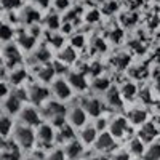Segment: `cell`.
<instances>
[{"label":"cell","instance_id":"7c38bea8","mask_svg":"<svg viewBox=\"0 0 160 160\" xmlns=\"http://www.w3.org/2000/svg\"><path fill=\"white\" fill-rule=\"evenodd\" d=\"M64 154L69 160H77L83 154V142H80L78 139H74V141L68 142L66 148H64Z\"/></svg>","mask_w":160,"mask_h":160},{"label":"cell","instance_id":"1f68e13d","mask_svg":"<svg viewBox=\"0 0 160 160\" xmlns=\"http://www.w3.org/2000/svg\"><path fill=\"white\" fill-rule=\"evenodd\" d=\"M37 59L42 61V62H47V61L50 59V51H48L47 48L38 50V51H37Z\"/></svg>","mask_w":160,"mask_h":160},{"label":"cell","instance_id":"4316f807","mask_svg":"<svg viewBox=\"0 0 160 160\" xmlns=\"http://www.w3.org/2000/svg\"><path fill=\"white\" fill-rule=\"evenodd\" d=\"M26 77H28V75H26V71L19 69V71H15V72L10 75V82H11L13 85H21V83L24 82Z\"/></svg>","mask_w":160,"mask_h":160},{"label":"cell","instance_id":"836d02e7","mask_svg":"<svg viewBox=\"0 0 160 160\" xmlns=\"http://www.w3.org/2000/svg\"><path fill=\"white\" fill-rule=\"evenodd\" d=\"M106 125H108V120H106L104 117H98V120H96V130L98 131H104V128H106Z\"/></svg>","mask_w":160,"mask_h":160},{"label":"cell","instance_id":"52a82bcc","mask_svg":"<svg viewBox=\"0 0 160 160\" xmlns=\"http://www.w3.org/2000/svg\"><path fill=\"white\" fill-rule=\"evenodd\" d=\"M82 108L85 109V112L91 117H101L102 114V109H104V104L101 99L98 98H85L83 104H82Z\"/></svg>","mask_w":160,"mask_h":160},{"label":"cell","instance_id":"ab89813d","mask_svg":"<svg viewBox=\"0 0 160 160\" xmlns=\"http://www.w3.org/2000/svg\"><path fill=\"white\" fill-rule=\"evenodd\" d=\"M51 43L55 45L56 48H59V47L62 45V37H59V35H56V37H53V38H51Z\"/></svg>","mask_w":160,"mask_h":160},{"label":"cell","instance_id":"ee69618b","mask_svg":"<svg viewBox=\"0 0 160 160\" xmlns=\"http://www.w3.org/2000/svg\"><path fill=\"white\" fill-rule=\"evenodd\" d=\"M48 2H50V0H37V3H40L42 7H47V5H48Z\"/></svg>","mask_w":160,"mask_h":160},{"label":"cell","instance_id":"9c48e42d","mask_svg":"<svg viewBox=\"0 0 160 160\" xmlns=\"http://www.w3.org/2000/svg\"><path fill=\"white\" fill-rule=\"evenodd\" d=\"M87 112H85V109L82 108V106H75V108H72L71 111H69V122H71V125L72 127H85V123H87Z\"/></svg>","mask_w":160,"mask_h":160},{"label":"cell","instance_id":"9a60e30c","mask_svg":"<svg viewBox=\"0 0 160 160\" xmlns=\"http://www.w3.org/2000/svg\"><path fill=\"white\" fill-rule=\"evenodd\" d=\"M75 139V131H74V127L72 125H62L61 128H58V133H56V141L59 142H71Z\"/></svg>","mask_w":160,"mask_h":160},{"label":"cell","instance_id":"5b68a950","mask_svg":"<svg viewBox=\"0 0 160 160\" xmlns=\"http://www.w3.org/2000/svg\"><path fill=\"white\" fill-rule=\"evenodd\" d=\"M43 114L48 117V118H58V117H66L68 115V109L66 106L62 104V101H50L45 104L43 108Z\"/></svg>","mask_w":160,"mask_h":160},{"label":"cell","instance_id":"f35d334b","mask_svg":"<svg viewBox=\"0 0 160 160\" xmlns=\"http://www.w3.org/2000/svg\"><path fill=\"white\" fill-rule=\"evenodd\" d=\"M72 45H75V47H82V45H83V37H82V35L74 37V38H72Z\"/></svg>","mask_w":160,"mask_h":160},{"label":"cell","instance_id":"603a6c76","mask_svg":"<svg viewBox=\"0 0 160 160\" xmlns=\"http://www.w3.org/2000/svg\"><path fill=\"white\" fill-rule=\"evenodd\" d=\"M5 109L8 114H16L21 111V101L15 96V95H11L7 101H5Z\"/></svg>","mask_w":160,"mask_h":160},{"label":"cell","instance_id":"cb8c5ba5","mask_svg":"<svg viewBox=\"0 0 160 160\" xmlns=\"http://www.w3.org/2000/svg\"><path fill=\"white\" fill-rule=\"evenodd\" d=\"M13 128L11 118L7 115H0V136H7Z\"/></svg>","mask_w":160,"mask_h":160},{"label":"cell","instance_id":"44dd1931","mask_svg":"<svg viewBox=\"0 0 160 160\" xmlns=\"http://www.w3.org/2000/svg\"><path fill=\"white\" fill-rule=\"evenodd\" d=\"M112 85H111V80L108 78V77H96L95 80H93V83H91V88L93 90H96V91H108L109 88H111Z\"/></svg>","mask_w":160,"mask_h":160},{"label":"cell","instance_id":"74e56055","mask_svg":"<svg viewBox=\"0 0 160 160\" xmlns=\"http://www.w3.org/2000/svg\"><path fill=\"white\" fill-rule=\"evenodd\" d=\"M53 68H55V72H56V74H62V72L66 71V66H62L59 61H56L55 64H53Z\"/></svg>","mask_w":160,"mask_h":160},{"label":"cell","instance_id":"d6a6232c","mask_svg":"<svg viewBox=\"0 0 160 160\" xmlns=\"http://www.w3.org/2000/svg\"><path fill=\"white\" fill-rule=\"evenodd\" d=\"M48 28H51V29L59 28V18H58L56 15H51V16L48 18Z\"/></svg>","mask_w":160,"mask_h":160},{"label":"cell","instance_id":"8d00e7d4","mask_svg":"<svg viewBox=\"0 0 160 160\" xmlns=\"http://www.w3.org/2000/svg\"><path fill=\"white\" fill-rule=\"evenodd\" d=\"M55 5H56L58 10H66V8L69 7V0H56Z\"/></svg>","mask_w":160,"mask_h":160},{"label":"cell","instance_id":"8992f818","mask_svg":"<svg viewBox=\"0 0 160 160\" xmlns=\"http://www.w3.org/2000/svg\"><path fill=\"white\" fill-rule=\"evenodd\" d=\"M35 136H37L40 144L48 148V146H51V142L56 139V133L53 130V125H40Z\"/></svg>","mask_w":160,"mask_h":160},{"label":"cell","instance_id":"8fae6325","mask_svg":"<svg viewBox=\"0 0 160 160\" xmlns=\"http://www.w3.org/2000/svg\"><path fill=\"white\" fill-rule=\"evenodd\" d=\"M21 122L28 127H40V114L34 108H24L21 111Z\"/></svg>","mask_w":160,"mask_h":160},{"label":"cell","instance_id":"b9f144b4","mask_svg":"<svg viewBox=\"0 0 160 160\" xmlns=\"http://www.w3.org/2000/svg\"><path fill=\"white\" fill-rule=\"evenodd\" d=\"M88 160H111L108 155H95V157H90Z\"/></svg>","mask_w":160,"mask_h":160},{"label":"cell","instance_id":"7bdbcfd3","mask_svg":"<svg viewBox=\"0 0 160 160\" xmlns=\"http://www.w3.org/2000/svg\"><path fill=\"white\" fill-rule=\"evenodd\" d=\"M98 18H99V15H98V11H95V13H90V15H88V21H93V19H95V21H98Z\"/></svg>","mask_w":160,"mask_h":160},{"label":"cell","instance_id":"7a4b0ae2","mask_svg":"<svg viewBox=\"0 0 160 160\" xmlns=\"http://www.w3.org/2000/svg\"><path fill=\"white\" fill-rule=\"evenodd\" d=\"M51 87H53V88H51L53 95L58 98V101H66V99H69L71 95H72V88H71V85H69L68 80H64V78L55 80Z\"/></svg>","mask_w":160,"mask_h":160},{"label":"cell","instance_id":"2e32d148","mask_svg":"<svg viewBox=\"0 0 160 160\" xmlns=\"http://www.w3.org/2000/svg\"><path fill=\"white\" fill-rule=\"evenodd\" d=\"M98 138V130L95 125H88V127H83L82 131H80V141L83 144H93Z\"/></svg>","mask_w":160,"mask_h":160},{"label":"cell","instance_id":"83f0119b","mask_svg":"<svg viewBox=\"0 0 160 160\" xmlns=\"http://www.w3.org/2000/svg\"><path fill=\"white\" fill-rule=\"evenodd\" d=\"M34 43H35V38L32 37V35H21L19 37V45L21 47H24L26 50H31L32 47H34Z\"/></svg>","mask_w":160,"mask_h":160},{"label":"cell","instance_id":"60d3db41","mask_svg":"<svg viewBox=\"0 0 160 160\" xmlns=\"http://www.w3.org/2000/svg\"><path fill=\"white\" fill-rule=\"evenodd\" d=\"M7 95H8V87L3 82H0V98H3Z\"/></svg>","mask_w":160,"mask_h":160},{"label":"cell","instance_id":"f546056e","mask_svg":"<svg viewBox=\"0 0 160 160\" xmlns=\"http://www.w3.org/2000/svg\"><path fill=\"white\" fill-rule=\"evenodd\" d=\"M11 35H13V31L8 28V26H5V24L0 26V38H2V40H8Z\"/></svg>","mask_w":160,"mask_h":160},{"label":"cell","instance_id":"4dcf8cb0","mask_svg":"<svg viewBox=\"0 0 160 160\" xmlns=\"http://www.w3.org/2000/svg\"><path fill=\"white\" fill-rule=\"evenodd\" d=\"M38 19V13L35 11V10H32V8H29L28 11H26V21H28L29 24H32L34 21H37Z\"/></svg>","mask_w":160,"mask_h":160},{"label":"cell","instance_id":"f1b7e54d","mask_svg":"<svg viewBox=\"0 0 160 160\" xmlns=\"http://www.w3.org/2000/svg\"><path fill=\"white\" fill-rule=\"evenodd\" d=\"M68 157H66V154H64V151H61V149H55L53 152H50V155L47 157V160H66Z\"/></svg>","mask_w":160,"mask_h":160},{"label":"cell","instance_id":"6da1fadb","mask_svg":"<svg viewBox=\"0 0 160 160\" xmlns=\"http://www.w3.org/2000/svg\"><path fill=\"white\" fill-rule=\"evenodd\" d=\"M35 138H37L35 133L28 125H19L15 130V141L22 149H31L34 146V142H35Z\"/></svg>","mask_w":160,"mask_h":160},{"label":"cell","instance_id":"5bb4252c","mask_svg":"<svg viewBox=\"0 0 160 160\" xmlns=\"http://www.w3.org/2000/svg\"><path fill=\"white\" fill-rule=\"evenodd\" d=\"M122 98H123L122 93H120V90L115 88V87H111L108 91H106V104L111 106V108H120L122 102H123Z\"/></svg>","mask_w":160,"mask_h":160},{"label":"cell","instance_id":"7402d4cb","mask_svg":"<svg viewBox=\"0 0 160 160\" xmlns=\"http://www.w3.org/2000/svg\"><path fill=\"white\" fill-rule=\"evenodd\" d=\"M37 75H38V78L42 80V82H51L53 77L56 75V72H55V68H53V66L45 64L43 68H40V71H38Z\"/></svg>","mask_w":160,"mask_h":160},{"label":"cell","instance_id":"e0dca14e","mask_svg":"<svg viewBox=\"0 0 160 160\" xmlns=\"http://www.w3.org/2000/svg\"><path fill=\"white\" fill-rule=\"evenodd\" d=\"M5 58L8 61V66L11 68V66H16L19 61H21V55H19V51L15 45H8L5 48Z\"/></svg>","mask_w":160,"mask_h":160},{"label":"cell","instance_id":"d4e9b609","mask_svg":"<svg viewBox=\"0 0 160 160\" xmlns=\"http://www.w3.org/2000/svg\"><path fill=\"white\" fill-rule=\"evenodd\" d=\"M120 93H122V96L125 99H131V98H135L136 96V93H138V88L135 83H125L122 87V90H120Z\"/></svg>","mask_w":160,"mask_h":160},{"label":"cell","instance_id":"30bf717a","mask_svg":"<svg viewBox=\"0 0 160 160\" xmlns=\"http://www.w3.org/2000/svg\"><path fill=\"white\" fill-rule=\"evenodd\" d=\"M158 135V130L154 123H142L141 128H139V139L144 142V144H149V142H154V139L157 138Z\"/></svg>","mask_w":160,"mask_h":160},{"label":"cell","instance_id":"d6986e66","mask_svg":"<svg viewBox=\"0 0 160 160\" xmlns=\"http://www.w3.org/2000/svg\"><path fill=\"white\" fill-rule=\"evenodd\" d=\"M146 148H144V142L139 139V138H135L128 142V152L131 155H136V157H141L144 154Z\"/></svg>","mask_w":160,"mask_h":160},{"label":"cell","instance_id":"ba28073f","mask_svg":"<svg viewBox=\"0 0 160 160\" xmlns=\"http://www.w3.org/2000/svg\"><path fill=\"white\" fill-rule=\"evenodd\" d=\"M50 96V90L42 85H32L29 88V99L34 104H43Z\"/></svg>","mask_w":160,"mask_h":160},{"label":"cell","instance_id":"484cf974","mask_svg":"<svg viewBox=\"0 0 160 160\" xmlns=\"http://www.w3.org/2000/svg\"><path fill=\"white\" fill-rule=\"evenodd\" d=\"M75 51H74V48H64L62 51H61V55H59V59L64 62V64H69V62H74L75 61Z\"/></svg>","mask_w":160,"mask_h":160},{"label":"cell","instance_id":"3957f363","mask_svg":"<svg viewBox=\"0 0 160 160\" xmlns=\"http://www.w3.org/2000/svg\"><path fill=\"white\" fill-rule=\"evenodd\" d=\"M115 146H117L115 138L111 133H106V131H101L96 138V141H95V148L99 152H111V151L115 149Z\"/></svg>","mask_w":160,"mask_h":160},{"label":"cell","instance_id":"277c9868","mask_svg":"<svg viewBox=\"0 0 160 160\" xmlns=\"http://www.w3.org/2000/svg\"><path fill=\"white\" fill-rule=\"evenodd\" d=\"M109 133L114 136V138H123L127 133L130 131V122H128V118L125 117H115L111 125H109Z\"/></svg>","mask_w":160,"mask_h":160},{"label":"cell","instance_id":"4fadbf2b","mask_svg":"<svg viewBox=\"0 0 160 160\" xmlns=\"http://www.w3.org/2000/svg\"><path fill=\"white\" fill-rule=\"evenodd\" d=\"M68 82H69L71 88H74L77 91H85L88 88V82L82 72H71L68 77Z\"/></svg>","mask_w":160,"mask_h":160},{"label":"cell","instance_id":"ac0fdd59","mask_svg":"<svg viewBox=\"0 0 160 160\" xmlns=\"http://www.w3.org/2000/svg\"><path fill=\"white\" fill-rule=\"evenodd\" d=\"M146 118H148V114H146L144 109H133L128 114V122H131L133 125H142V123H146Z\"/></svg>","mask_w":160,"mask_h":160},{"label":"cell","instance_id":"ffe728a7","mask_svg":"<svg viewBox=\"0 0 160 160\" xmlns=\"http://www.w3.org/2000/svg\"><path fill=\"white\" fill-rule=\"evenodd\" d=\"M142 157H144V160H160V144L151 142L149 148H146Z\"/></svg>","mask_w":160,"mask_h":160},{"label":"cell","instance_id":"d590c367","mask_svg":"<svg viewBox=\"0 0 160 160\" xmlns=\"http://www.w3.org/2000/svg\"><path fill=\"white\" fill-rule=\"evenodd\" d=\"M111 160H130V152H115Z\"/></svg>","mask_w":160,"mask_h":160},{"label":"cell","instance_id":"e575fe53","mask_svg":"<svg viewBox=\"0 0 160 160\" xmlns=\"http://www.w3.org/2000/svg\"><path fill=\"white\" fill-rule=\"evenodd\" d=\"M3 7L5 8H8V10H11V8H16V7H19V0H3Z\"/></svg>","mask_w":160,"mask_h":160}]
</instances>
